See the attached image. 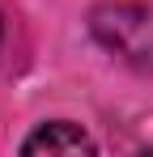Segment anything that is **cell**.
Wrapping results in <instances>:
<instances>
[{
    "mask_svg": "<svg viewBox=\"0 0 153 157\" xmlns=\"http://www.w3.org/2000/svg\"><path fill=\"white\" fill-rule=\"evenodd\" d=\"M22 153H94V140L76 128V123L55 119V123H43L38 132L26 136Z\"/></svg>",
    "mask_w": 153,
    "mask_h": 157,
    "instance_id": "obj_2",
    "label": "cell"
},
{
    "mask_svg": "<svg viewBox=\"0 0 153 157\" xmlns=\"http://www.w3.org/2000/svg\"><path fill=\"white\" fill-rule=\"evenodd\" d=\"M94 38L132 68H153V13L140 4H102L94 9Z\"/></svg>",
    "mask_w": 153,
    "mask_h": 157,
    "instance_id": "obj_1",
    "label": "cell"
}]
</instances>
